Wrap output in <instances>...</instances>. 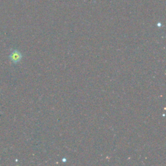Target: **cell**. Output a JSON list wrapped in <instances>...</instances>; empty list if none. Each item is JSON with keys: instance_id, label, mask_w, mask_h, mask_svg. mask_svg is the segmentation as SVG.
I'll return each mask as SVG.
<instances>
[{"instance_id": "6da1fadb", "label": "cell", "mask_w": 166, "mask_h": 166, "mask_svg": "<svg viewBox=\"0 0 166 166\" xmlns=\"http://www.w3.org/2000/svg\"><path fill=\"white\" fill-rule=\"evenodd\" d=\"M9 58L13 63H18L22 58V55L20 51L15 50L10 53Z\"/></svg>"}]
</instances>
